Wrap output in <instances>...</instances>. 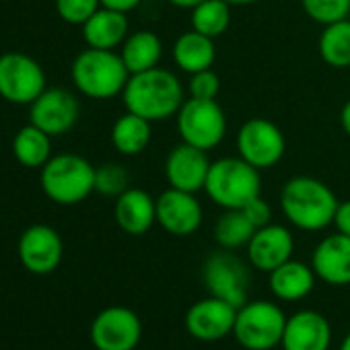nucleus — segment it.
<instances>
[{"label": "nucleus", "instance_id": "1", "mask_svg": "<svg viewBox=\"0 0 350 350\" xmlns=\"http://www.w3.org/2000/svg\"><path fill=\"white\" fill-rule=\"evenodd\" d=\"M122 97L128 111L148 122H161L180 111L184 103V87L173 72L154 66L130 75Z\"/></svg>", "mask_w": 350, "mask_h": 350}, {"label": "nucleus", "instance_id": "2", "mask_svg": "<svg viewBox=\"0 0 350 350\" xmlns=\"http://www.w3.org/2000/svg\"><path fill=\"white\" fill-rule=\"evenodd\" d=\"M280 204L284 217L295 227L303 231H321L334 223L340 202L321 180L299 175L284 184Z\"/></svg>", "mask_w": 350, "mask_h": 350}, {"label": "nucleus", "instance_id": "3", "mask_svg": "<svg viewBox=\"0 0 350 350\" xmlns=\"http://www.w3.org/2000/svg\"><path fill=\"white\" fill-rule=\"evenodd\" d=\"M204 192L225 211L243 208L262 192L260 169L241 157H223L211 163Z\"/></svg>", "mask_w": 350, "mask_h": 350}, {"label": "nucleus", "instance_id": "4", "mask_svg": "<svg viewBox=\"0 0 350 350\" xmlns=\"http://www.w3.org/2000/svg\"><path fill=\"white\" fill-rule=\"evenodd\" d=\"M72 83L91 99H111L124 91L130 72L113 50L87 48L72 62Z\"/></svg>", "mask_w": 350, "mask_h": 350}, {"label": "nucleus", "instance_id": "5", "mask_svg": "<svg viewBox=\"0 0 350 350\" xmlns=\"http://www.w3.org/2000/svg\"><path fill=\"white\" fill-rule=\"evenodd\" d=\"M42 190L56 204H79L95 190V167L72 152L52 157L42 167Z\"/></svg>", "mask_w": 350, "mask_h": 350}, {"label": "nucleus", "instance_id": "6", "mask_svg": "<svg viewBox=\"0 0 350 350\" xmlns=\"http://www.w3.org/2000/svg\"><path fill=\"white\" fill-rule=\"evenodd\" d=\"M286 315L270 301H247L237 309L233 334L247 350H272L282 342Z\"/></svg>", "mask_w": 350, "mask_h": 350}, {"label": "nucleus", "instance_id": "7", "mask_svg": "<svg viewBox=\"0 0 350 350\" xmlns=\"http://www.w3.org/2000/svg\"><path fill=\"white\" fill-rule=\"evenodd\" d=\"M175 120H178L182 142L192 144L200 150H211L219 146L227 134L225 111L215 99H186L180 111L175 113Z\"/></svg>", "mask_w": 350, "mask_h": 350}, {"label": "nucleus", "instance_id": "8", "mask_svg": "<svg viewBox=\"0 0 350 350\" xmlns=\"http://www.w3.org/2000/svg\"><path fill=\"white\" fill-rule=\"evenodd\" d=\"M46 91L44 68L27 54L0 56V97L15 105H31Z\"/></svg>", "mask_w": 350, "mask_h": 350}, {"label": "nucleus", "instance_id": "9", "mask_svg": "<svg viewBox=\"0 0 350 350\" xmlns=\"http://www.w3.org/2000/svg\"><path fill=\"white\" fill-rule=\"evenodd\" d=\"M202 276L213 297L223 299L237 309L247 303V288H250L247 266L229 250L211 254L208 260L204 262Z\"/></svg>", "mask_w": 350, "mask_h": 350}, {"label": "nucleus", "instance_id": "10", "mask_svg": "<svg viewBox=\"0 0 350 350\" xmlns=\"http://www.w3.org/2000/svg\"><path fill=\"white\" fill-rule=\"evenodd\" d=\"M286 142L280 128L266 118L247 120L237 132V150L256 169L274 167L284 154Z\"/></svg>", "mask_w": 350, "mask_h": 350}, {"label": "nucleus", "instance_id": "11", "mask_svg": "<svg viewBox=\"0 0 350 350\" xmlns=\"http://www.w3.org/2000/svg\"><path fill=\"white\" fill-rule=\"evenodd\" d=\"M140 336L142 323L138 315L122 305L103 309L91 325V340L97 350H134Z\"/></svg>", "mask_w": 350, "mask_h": 350}, {"label": "nucleus", "instance_id": "12", "mask_svg": "<svg viewBox=\"0 0 350 350\" xmlns=\"http://www.w3.org/2000/svg\"><path fill=\"white\" fill-rule=\"evenodd\" d=\"M79 99L66 89H46L31 103V124L48 136H62L79 122Z\"/></svg>", "mask_w": 350, "mask_h": 350}, {"label": "nucleus", "instance_id": "13", "mask_svg": "<svg viewBox=\"0 0 350 350\" xmlns=\"http://www.w3.org/2000/svg\"><path fill=\"white\" fill-rule=\"evenodd\" d=\"M235 317H237V307L211 295L208 299H202L188 309L186 327L190 336H194L196 340L219 342L233 332Z\"/></svg>", "mask_w": 350, "mask_h": 350}, {"label": "nucleus", "instance_id": "14", "mask_svg": "<svg viewBox=\"0 0 350 350\" xmlns=\"http://www.w3.org/2000/svg\"><path fill=\"white\" fill-rule=\"evenodd\" d=\"M157 223L171 235H192L202 225V206L192 192L169 188L157 198Z\"/></svg>", "mask_w": 350, "mask_h": 350}, {"label": "nucleus", "instance_id": "15", "mask_svg": "<svg viewBox=\"0 0 350 350\" xmlns=\"http://www.w3.org/2000/svg\"><path fill=\"white\" fill-rule=\"evenodd\" d=\"M62 239L48 225H33L19 239V260L33 274L54 272L62 262Z\"/></svg>", "mask_w": 350, "mask_h": 350}, {"label": "nucleus", "instance_id": "16", "mask_svg": "<svg viewBox=\"0 0 350 350\" xmlns=\"http://www.w3.org/2000/svg\"><path fill=\"white\" fill-rule=\"evenodd\" d=\"M208 169L211 161L206 157V150H200L186 142L175 146L165 161V175L169 186L192 194L204 190Z\"/></svg>", "mask_w": 350, "mask_h": 350}, {"label": "nucleus", "instance_id": "17", "mask_svg": "<svg viewBox=\"0 0 350 350\" xmlns=\"http://www.w3.org/2000/svg\"><path fill=\"white\" fill-rule=\"evenodd\" d=\"M295 250V239L291 231L282 225H266L256 229L247 243V256L254 268L262 272H272L291 260Z\"/></svg>", "mask_w": 350, "mask_h": 350}, {"label": "nucleus", "instance_id": "18", "mask_svg": "<svg viewBox=\"0 0 350 350\" xmlns=\"http://www.w3.org/2000/svg\"><path fill=\"white\" fill-rule=\"evenodd\" d=\"M311 268L327 284H350V237L334 233L321 239L311 256Z\"/></svg>", "mask_w": 350, "mask_h": 350}, {"label": "nucleus", "instance_id": "19", "mask_svg": "<svg viewBox=\"0 0 350 350\" xmlns=\"http://www.w3.org/2000/svg\"><path fill=\"white\" fill-rule=\"evenodd\" d=\"M329 342V321L321 313L305 309L286 319L280 344L284 350H327Z\"/></svg>", "mask_w": 350, "mask_h": 350}, {"label": "nucleus", "instance_id": "20", "mask_svg": "<svg viewBox=\"0 0 350 350\" xmlns=\"http://www.w3.org/2000/svg\"><path fill=\"white\" fill-rule=\"evenodd\" d=\"M116 223L128 235H144L157 223V200L148 192L128 188L116 200Z\"/></svg>", "mask_w": 350, "mask_h": 350}, {"label": "nucleus", "instance_id": "21", "mask_svg": "<svg viewBox=\"0 0 350 350\" xmlns=\"http://www.w3.org/2000/svg\"><path fill=\"white\" fill-rule=\"evenodd\" d=\"M128 19L126 13L101 7L85 25L83 38L89 48L97 50H113L128 38Z\"/></svg>", "mask_w": 350, "mask_h": 350}, {"label": "nucleus", "instance_id": "22", "mask_svg": "<svg viewBox=\"0 0 350 350\" xmlns=\"http://www.w3.org/2000/svg\"><path fill=\"white\" fill-rule=\"evenodd\" d=\"M215 58H217L215 40L198 33L196 29L182 33L173 44V60L188 75H196L213 68Z\"/></svg>", "mask_w": 350, "mask_h": 350}, {"label": "nucleus", "instance_id": "23", "mask_svg": "<svg viewBox=\"0 0 350 350\" xmlns=\"http://www.w3.org/2000/svg\"><path fill=\"white\" fill-rule=\"evenodd\" d=\"M313 284H315L313 268L297 260H288L270 272V291L282 301L305 299L313 291Z\"/></svg>", "mask_w": 350, "mask_h": 350}, {"label": "nucleus", "instance_id": "24", "mask_svg": "<svg viewBox=\"0 0 350 350\" xmlns=\"http://www.w3.org/2000/svg\"><path fill=\"white\" fill-rule=\"evenodd\" d=\"M161 52H163V46H161L159 36L142 29V31L130 33L124 40L120 56H122L128 72L138 75V72L154 68L161 60Z\"/></svg>", "mask_w": 350, "mask_h": 350}, {"label": "nucleus", "instance_id": "25", "mask_svg": "<svg viewBox=\"0 0 350 350\" xmlns=\"http://www.w3.org/2000/svg\"><path fill=\"white\" fill-rule=\"evenodd\" d=\"M150 124L152 122H148L132 111H126L124 116H120L113 122V128H111L113 146L126 157L142 152L150 142V134H152Z\"/></svg>", "mask_w": 350, "mask_h": 350}, {"label": "nucleus", "instance_id": "26", "mask_svg": "<svg viewBox=\"0 0 350 350\" xmlns=\"http://www.w3.org/2000/svg\"><path fill=\"white\" fill-rule=\"evenodd\" d=\"M52 136H48L44 130H40L38 126L29 124L23 126L13 140V152L17 157V161L25 167H44L52 157Z\"/></svg>", "mask_w": 350, "mask_h": 350}, {"label": "nucleus", "instance_id": "27", "mask_svg": "<svg viewBox=\"0 0 350 350\" xmlns=\"http://www.w3.org/2000/svg\"><path fill=\"white\" fill-rule=\"evenodd\" d=\"M319 54L334 68H350V21L325 25L319 38Z\"/></svg>", "mask_w": 350, "mask_h": 350}, {"label": "nucleus", "instance_id": "28", "mask_svg": "<svg viewBox=\"0 0 350 350\" xmlns=\"http://www.w3.org/2000/svg\"><path fill=\"white\" fill-rule=\"evenodd\" d=\"M254 233L256 227L250 223V219L241 208L225 211L215 225V239L225 250H237L241 245H247Z\"/></svg>", "mask_w": 350, "mask_h": 350}, {"label": "nucleus", "instance_id": "29", "mask_svg": "<svg viewBox=\"0 0 350 350\" xmlns=\"http://www.w3.org/2000/svg\"><path fill=\"white\" fill-rule=\"evenodd\" d=\"M231 25V5L225 0H204L192 9V29L206 38H221Z\"/></svg>", "mask_w": 350, "mask_h": 350}, {"label": "nucleus", "instance_id": "30", "mask_svg": "<svg viewBox=\"0 0 350 350\" xmlns=\"http://www.w3.org/2000/svg\"><path fill=\"white\" fill-rule=\"evenodd\" d=\"M130 173L120 163H105L95 167V192L103 196H120L128 190Z\"/></svg>", "mask_w": 350, "mask_h": 350}, {"label": "nucleus", "instance_id": "31", "mask_svg": "<svg viewBox=\"0 0 350 350\" xmlns=\"http://www.w3.org/2000/svg\"><path fill=\"white\" fill-rule=\"evenodd\" d=\"M301 5L307 17L323 27L346 19L350 13V0H301Z\"/></svg>", "mask_w": 350, "mask_h": 350}, {"label": "nucleus", "instance_id": "32", "mask_svg": "<svg viewBox=\"0 0 350 350\" xmlns=\"http://www.w3.org/2000/svg\"><path fill=\"white\" fill-rule=\"evenodd\" d=\"M101 9V0H56L60 19L70 25H85Z\"/></svg>", "mask_w": 350, "mask_h": 350}, {"label": "nucleus", "instance_id": "33", "mask_svg": "<svg viewBox=\"0 0 350 350\" xmlns=\"http://www.w3.org/2000/svg\"><path fill=\"white\" fill-rule=\"evenodd\" d=\"M219 91H221V79L213 68L192 75V79H190V97L217 99Z\"/></svg>", "mask_w": 350, "mask_h": 350}, {"label": "nucleus", "instance_id": "34", "mask_svg": "<svg viewBox=\"0 0 350 350\" xmlns=\"http://www.w3.org/2000/svg\"><path fill=\"white\" fill-rule=\"evenodd\" d=\"M241 211L245 213V217L250 219V223H252L256 229L266 227V225H270V221H272V208H270V204H268L266 200H262V196L254 198V200H252L250 204H245Z\"/></svg>", "mask_w": 350, "mask_h": 350}, {"label": "nucleus", "instance_id": "35", "mask_svg": "<svg viewBox=\"0 0 350 350\" xmlns=\"http://www.w3.org/2000/svg\"><path fill=\"white\" fill-rule=\"evenodd\" d=\"M334 225H336L338 233H344V235L350 237V200L338 204V211H336V217H334Z\"/></svg>", "mask_w": 350, "mask_h": 350}, {"label": "nucleus", "instance_id": "36", "mask_svg": "<svg viewBox=\"0 0 350 350\" xmlns=\"http://www.w3.org/2000/svg\"><path fill=\"white\" fill-rule=\"evenodd\" d=\"M140 3H142V0H101V7H107V9H113V11H120V13H130Z\"/></svg>", "mask_w": 350, "mask_h": 350}, {"label": "nucleus", "instance_id": "37", "mask_svg": "<svg viewBox=\"0 0 350 350\" xmlns=\"http://www.w3.org/2000/svg\"><path fill=\"white\" fill-rule=\"evenodd\" d=\"M340 124H342V130L350 136V99L342 105V111H340Z\"/></svg>", "mask_w": 350, "mask_h": 350}, {"label": "nucleus", "instance_id": "38", "mask_svg": "<svg viewBox=\"0 0 350 350\" xmlns=\"http://www.w3.org/2000/svg\"><path fill=\"white\" fill-rule=\"evenodd\" d=\"M169 5H173V7H178V9H196L198 5H202L204 0H167Z\"/></svg>", "mask_w": 350, "mask_h": 350}, {"label": "nucleus", "instance_id": "39", "mask_svg": "<svg viewBox=\"0 0 350 350\" xmlns=\"http://www.w3.org/2000/svg\"><path fill=\"white\" fill-rule=\"evenodd\" d=\"M225 3H229L231 7H247V5L258 3V0H225Z\"/></svg>", "mask_w": 350, "mask_h": 350}, {"label": "nucleus", "instance_id": "40", "mask_svg": "<svg viewBox=\"0 0 350 350\" xmlns=\"http://www.w3.org/2000/svg\"><path fill=\"white\" fill-rule=\"evenodd\" d=\"M340 350H350V334L344 336V340H342V344H340Z\"/></svg>", "mask_w": 350, "mask_h": 350}]
</instances>
